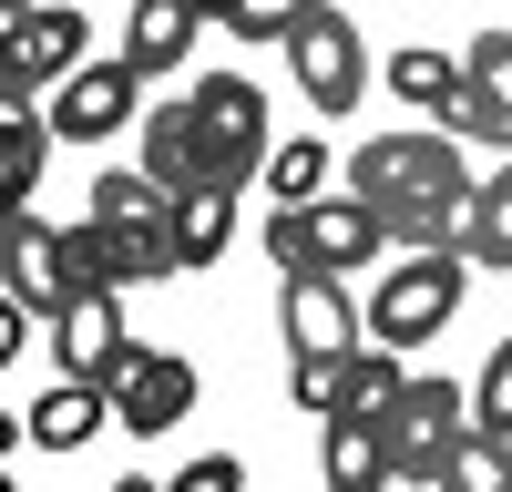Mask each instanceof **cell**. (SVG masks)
Segmentation results:
<instances>
[{
  "mask_svg": "<svg viewBox=\"0 0 512 492\" xmlns=\"http://www.w3.org/2000/svg\"><path fill=\"white\" fill-rule=\"evenodd\" d=\"M236 236V185H205V195H175V267H216Z\"/></svg>",
  "mask_w": 512,
  "mask_h": 492,
  "instance_id": "d6986e66",
  "label": "cell"
},
{
  "mask_svg": "<svg viewBox=\"0 0 512 492\" xmlns=\"http://www.w3.org/2000/svg\"><path fill=\"white\" fill-rule=\"evenodd\" d=\"M175 492H246V462H236V451H205V462L175 472Z\"/></svg>",
  "mask_w": 512,
  "mask_h": 492,
  "instance_id": "d4e9b609",
  "label": "cell"
},
{
  "mask_svg": "<svg viewBox=\"0 0 512 492\" xmlns=\"http://www.w3.org/2000/svg\"><path fill=\"white\" fill-rule=\"evenodd\" d=\"M287 390H297V410L328 421V410L349 400V359H287Z\"/></svg>",
  "mask_w": 512,
  "mask_h": 492,
  "instance_id": "cb8c5ba5",
  "label": "cell"
},
{
  "mask_svg": "<svg viewBox=\"0 0 512 492\" xmlns=\"http://www.w3.org/2000/svg\"><path fill=\"white\" fill-rule=\"evenodd\" d=\"M195 31H205V11L195 0H134V31H123V62H134L144 82H164L185 52H195Z\"/></svg>",
  "mask_w": 512,
  "mask_h": 492,
  "instance_id": "ac0fdd59",
  "label": "cell"
},
{
  "mask_svg": "<svg viewBox=\"0 0 512 492\" xmlns=\"http://www.w3.org/2000/svg\"><path fill=\"white\" fill-rule=\"evenodd\" d=\"M82 72V0H11V31H0V93L52 103Z\"/></svg>",
  "mask_w": 512,
  "mask_h": 492,
  "instance_id": "5b68a950",
  "label": "cell"
},
{
  "mask_svg": "<svg viewBox=\"0 0 512 492\" xmlns=\"http://www.w3.org/2000/svg\"><path fill=\"white\" fill-rule=\"evenodd\" d=\"M461 267L472 257H400L390 277H379V298H369V339L379 349H420V339H441L451 308H461Z\"/></svg>",
  "mask_w": 512,
  "mask_h": 492,
  "instance_id": "8992f818",
  "label": "cell"
},
{
  "mask_svg": "<svg viewBox=\"0 0 512 492\" xmlns=\"http://www.w3.org/2000/svg\"><path fill=\"white\" fill-rule=\"evenodd\" d=\"M379 82H390V93H400V103H410L420 123H441V134H451V113H461V82H472V72H461V52H431V41H400Z\"/></svg>",
  "mask_w": 512,
  "mask_h": 492,
  "instance_id": "9a60e30c",
  "label": "cell"
},
{
  "mask_svg": "<svg viewBox=\"0 0 512 492\" xmlns=\"http://www.w3.org/2000/svg\"><path fill=\"white\" fill-rule=\"evenodd\" d=\"M0 308H21V318H41V328L72 308V257H62V226H52V216H31V205H11V298H0Z\"/></svg>",
  "mask_w": 512,
  "mask_h": 492,
  "instance_id": "30bf717a",
  "label": "cell"
},
{
  "mask_svg": "<svg viewBox=\"0 0 512 492\" xmlns=\"http://www.w3.org/2000/svg\"><path fill=\"white\" fill-rule=\"evenodd\" d=\"M502 492H512V472H502Z\"/></svg>",
  "mask_w": 512,
  "mask_h": 492,
  "instance_id": "83f0119b",
  "label": "cell"
},
{
  "mask_svg": "<svg viewBox=\"0 0 512 492\" xmlns=\"http://www.w3.org/2000/svg\"><path fill=\"white\" fill-rule=\"evenodd\" d=\"M52 103H31V93H0V185H11V205H31V185L52 175Z\"/></svg>",
  "mask_w": 512,
  "mask_h": 492,
  "instance_id": "e0dca14e",
  "label": "cell"
},
{
  "mask_svg": "<svg viewBox=\"0 0 512 492\" xmlns=\"http://www.w3.org/2000/svg\"><path fill=\"white\" fill-rule=\"evenodd\" d=\"M482 185H502V195H512V154H492V175H482Z\"/></svg>",
  "mask_w": 512,
  "mask_h": 492,
  "instance_id": "4316f807",
  "label": "cell"
},
{
  "mask_svg": "<svg viewBox=\"0 0 512 492\" xmlns=\"http://www.w3.org/2000/svg\"><path fill=\"white\" fill-rule=\"evenodd\" d=\"M103 421H113L103 380H52V390H41V400L21 410V441H31V451H82Z\"/></svg>",
  "mask_w": 512,
  "mask_h": 492,
  "instance_id": "2e32d148",
  "label": "cell"
},
{
  "mask_svg": "<svg viewBox=\"0 0 512 492\" xmlns=\"http://www.w3.org/2000/svg\"><path fill=\"white\" fill-rule=\"evenodd\" d=\"M277 328H287V359H359L369 349V308L349 298V277H277Z\"/></svg>",
  "mask_w": 512,
  "mask_h": 492,
  "instance_id": "ba28073f",
  "label": "cell"
},
{
  "mask_svg": "<svg viewBox=\"0 0 512 492\" xmlns=\"http://www.w3.org/2000/svg\"><path fill=\"white\" fill-rule=\"evenodd\" d=\"M103 400H113V421L123 431H144V441H164L195 410V359H175V349H123L113 369H103Z\"/></svg>",
  "mask_w": 512,
  "mask_h": 492,
  "instance_id": "52a82bcc",
  "label": "cell"
},
{
  "mask_svg": "<svg viewBox=\"0 0 512 492\" xmlns=\"http://www.w3.org/2000/svg\"><path fill=\"white\" fill-rule=\"evenodd\" d=\"M287 62H297V82H308V103H318V113H349V103L369 93V52H359V21L338 11V0H328V11H308V31L287 41Z\"/></svg>",
  "mask_w": 512,
  "mask_h": 492,
  "instance_id": "9c48e42d",
  "label": "cell"
},
{
  "mask_svg": "<svg viewBox=\"0 0 512 492\" xmlns=\"http://www.w3.org/2000/svg\"><path fill=\"white\" fill-rule=\"evenodd\" d=\"M113 492H175V482H154V472H123V482H113Z\"/></svg>",
  "mask_w": 512,
  "mask_h": 492,
  "instance_id": "484cf974",
  "label": "cell"
},
{
  "mask_svg": "<svg viewBox=\"0 0 512 492\" xmlns=\"http://www.w3.org/2000/svg\"><path fill=\"white\" fill-rule=\"evenodd\" d=\"M379 246H390V226H379V205H359V195H318V205H277L267 216L277 277H359Z\"/></svg>",
  "mask_w": 512,
  "mask_h": 492,
  "instance_id": "3957f363",
  "label": "cell"
},
{
  "mask_svg": "<svg viewBox=\"0 0 512 492\" xmlns=\"http://www.w3.org/2000/svg\"><path fill=\"white\" fill-rule=\"evenodd\" d=\"M277 154V123H267V93H256L246 72H205L185 82L175 103L144 113V175L164 195H205V185H256Z\"/></svg>",
  "mask_w": 512,
  "mask_h": 492,
  "instance_id": "7a4b0ae2",
  "label": "cell"
},
{
  "mask_svg": "<svg viewBox=\"0 0 512 492\" xmlns=\"http://www.w3.org/2000/svg\"><path fill=\"white\" fill-rule=\"evenodd\" d=\"M472 431H482V421H472V390H461V380H431V369H420V380L400 390V410H390V462H400V482L441 492Z\"/></svg>",
  "mask_w": 512,
  "mask_h": 492,
  "instance_id": "277c9868",
  "label": "cell"
},
{
  "mask_svg": "<svg viewBox=\"0 0 512 492\" xmlns=\"http://www.w3.org/2000/svg\"><path fill=\"white\" fill-rule=\"evenodd\" d=\"M318 482L328 492H390L400 462H390V421H359V410H338L318 431Z\"/></svg>",
  "mask_w": 512,
  "mask_h": 492,
  "instance_id": "5bb4252c",
  "label": "cell"
},
{
  "mask_svg": "<svg viewBox=\"0 0 512 492\" xmlns=\"http://www.w3.org/2000/svg\"><path fill=\"white\" fill-rule=\"evenodd\" d=\"M472 421H482V431H492V441L512 451V339H502V349L482 359V380H472Z\"/></svg>",
  "mask_w": 512,
  "mask_h": 492,
  "instance_id": "7402d4cb",
  "label": "cell"
},
{
  "mask_svg": "<svg viewBox=\"0 0 512 492\" xmlns=\"http://www.w3.org/2000/svg\"><path fill=\"white\" fill-rule=\"evenodd\" d=\"M349 195L379 205L390 246H410V257H461V246H472V216H482V185H472V164H461V134H441V123L369 134L349 154Z\"/></svg>",
  "mask_w": 512,
  "mask_h": 492,
  "instance_id": "6da1fadb",
  "label": "cell"
},
{
  "mask_svg": "<svg viewBox=\"0 0 512 492\" xmlns=\"http://www.w3.org/2000/svg\"><path fill=\"white\" fill-rule=\"evenodd\" d=\"M328 175H338V154H328L318 134H287V144L267 154V195H277V205H318Z\"/></svg>",
  "mask_w": 512,
  "mask_h": 492,
  "instance_id": "ffe728a7",
  "label": "cell"
},
{
  "mask_svg": "<svg viewBox=\"0 0 512 492\" xmlns=\"http://www.w3.org/2000/svg\"><path fill=\"white\" fill-rule=\"evenodd\" d=\"M472 267H512V195L482 185V216H472V246H461Z\"/></svg>",
  "mask_w": 512,
  "mask_h": 492,
  "instance_id": "603a6c76",
  "label": "cell"
},
{
  "mask_svg": "<svg viewBox=\"0 0 512 492\" xmlns=\"http://www.w3.org/2000/svg\"><path fill=\"white\" fill-rule=\"evenodd\" d=\"M461 113H451V134L461 144H492L512 154V31H472V52H461Z\"/></svg>",
  "mask_w": 512,
  "mask_h": 492,
  "instance_id": "8fae6325",
  "label": "cell"
},
{
  "mask_svg": "<svg viewBox=\"0 0 512 492\" xmlns=\"http://www.w3.org/2000/svg\"><path fill=\"white\" fill-rule=\"evenodd\" d=\"M308 11H328V0H226V31L236 41H297Z\"/></svg>",
  "mask_w": 512,
  "mask_h": 492,
  "instance_id": "44dd1931",
  "label": "cell"
},
{
  "mask_svg": "<svg viewBox=\"0 0 512 492\" xmlns=\"http://www.w3.org/2000/svg\"><path fill=\"white\" fill-rule=\"evenodd\" d=\"M52 349H62V380H103V369L134 349V328H123L113 287H82V298L52 318Z\"/></svg>",
  "mask_w": 512,
  "mask_h": 492,
  "instance_id": "4fadbf2b",
  "label": "cell"
},
{
  "mask_svg": "<svg viewBox=\"0 0 512 492\" xmlns=\"http://www.w3.org/2000/svg\"><path fill=\"white\" fill-rule=\"evenodd\" d=\"M134 82H144V72L123 62V52H113V62H82L62 93H52V134H62V144H103L113 123L134 113Z\"/></svg>",
  "mask_w": 512,
  "mask_h": 492,
  "instance_id": "7c38bea8",
  "label": "cell"
}]
</instances>
